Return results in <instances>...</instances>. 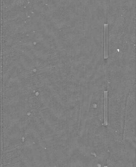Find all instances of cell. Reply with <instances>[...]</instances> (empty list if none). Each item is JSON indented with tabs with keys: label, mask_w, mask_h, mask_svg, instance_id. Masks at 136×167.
<instances>
[{
	"label": "cell",
	"mask_w": 136,
	"mask_h": 167,
	"mask_svg": "<svg viewBox=\"0 0 136 167\" xmlns=\"http://www.w3.org/2000/svg\"><path fill=\"white\" fill-rule=\"evenodd\" d=\"M108 58V25H104V58Z\"/></svg>",
	"instance_id": "1"
},
{
	"label": "cell",
	"mask_w": 136,
	"mask_h": 167,
	"mask_svg": "<svg viewBox=\"0 0 136 167\" xmlns=\"http://www.w3.org/2000/svg\"><path fill=\"white\" fill-rule=\"evenodd\" d=\"M108 91L104 92V125L107 126L108 124Z\"/></svg>",
	"instance_id": "2"
}]
</instances>
